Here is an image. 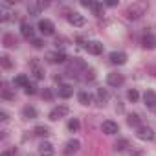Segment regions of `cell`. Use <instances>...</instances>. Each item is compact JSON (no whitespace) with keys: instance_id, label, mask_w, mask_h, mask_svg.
Instances as JSON below:
<instances>
[{"instance_id":"3","label":"cell","mask_w":156,"mask_h":156,"mask_svg":"<svg viewBox=\"0 0 156 156\" xmlns=\"http://www.w3.org/2000/svg\"><path fill=\"white\" fill-rule=\"evenodd\" d=\"M136 136H138L140 140H143V141H151V140L154 138V130H152L151 127H138Z\"/></svg>"},{"instance_id":"25","label":"cell","mask_w":156,"mask_h":156,"mask_svg":"<svg viewBox=\"0 0 156 156\" xmlns=\"http://www.w3.org/2000/svg\"><path fill=\"white\" fill-rule=\"evenodd\" d=\"M127 145H129V141H127V140H118V141L114 143V149H116V151H125V147H127Z\"/></svg>"},{"instance_id":"14","label":"cell","mask_w":156,"mask_h":156,"mask_svg":"<svg viewBox=\"0 0 156 156\" xmlns=\"http://www.w3.org/2000/svg\"><path fill=\"white\" fill-rule=\"evenodd\" d=\"M110 62H114V64H125L127 62V55L123 51H112L110 53Z\"/></svg>"},{"instance_id":"13","label":"cell","mask_w":156,"mask_h":156,"mask_svg":"<svg viewBox=\"0 0 156 156\" xmlns=\"http://www.w3.org/2000/svg\"><path fill=\"white\" fill-rule=\"evenodd\" d=\"M53 145L50 143V141H42L41 145H39V154L41 156H53Z\"/></svg>"},{"instance_id":"7","label":"cell","mask_w":156,"mask_h":156,"mask_svg":"<svg viewBox=\"0 0 156 156\" xmlns=\"http://www.w3.org/2000/svg\"><path fill=\"white\" fill-rule=\"evenodd\" d=\"M30 66H31V73H33V77H35V79H44V68L41 66L39 59H33Z\"/></svg>"},{"instance_id":"4","label":"cell","mask_w":156,"mask_h":156,"mask_svg":"<svg viewBox=\"0 0 156 156\" xmlns=\"http://www.w3.org/2000/svg\"><path fill=\"white\" fill-rule=\"evenodd\" d=\"M70 110H68V107L66 105H61V107H55L51 112H50V119L51 121H57V119H61V118H64L66 114H68Z\"/></svg>"},{"instance_id":"24","label":"cell","mask_w":156,"mask_h":156,"mask_svg":"<svg viewBox=\"0 0 156 156\" xmlns=\"http://www.w3.org/2000/svg\"><path fill=\"white\" fill-rule=\"evenodd\" d=\"M98 99H99L101 103H105V101L108 99V92H107L105 88H99V90H98Z\"/></svg>"},{"instance_id":"19","label":"cell","mask_w":156,"mask_h":156,"mask_svg":"<svg viewBox=\"0 0 156 156\" xmlns=\"http://www.w3.org/2000/svg\"><path fill=\"white\" fill-rule=\"evenodd\" d=\"M22 116L28 118V119H35V118H37V110H35L33 107H24V108H22Z\"/></svg>"},{"instance_id":"31","label":"cell","mask_w":156,"mask_h":156,"mask_svg":"<svg viewBox=\"0 0 156 156\" xmlns=\"http://www.w3.org/2000/svg\"><path fill=\"white\" fill-rule=\"evenodd\" d=\"M0 62H2L4 68H11V61H9L8 55H2V57H0Z\"/></svg>"},{"instance_id":"21","label":"cell","mask_w":156,"mask_h":156,"mask_svg":"<svg viewBox=\"0 0 156 156\" xmlns=\"http://www.w3.org/2000/svg\"><path fill=\"white\" fill-rule=\"evenodd\" d=\"M4 46H8V48H13V46H17V39H15L11 33L4 35Z\"/></svg>"},{"instance_id":"6","label":"cell","mask_w":156,"mask_h":156,"mask_svg":"<svg viewBox=\"0 0 156 156\" xmlns=\"http://www.w3.org/2000/svg\"><path fill=\"white\" fill-rule=\"evenodd\" d=\"M141 44H143V48H147V50H154V48H156V35L151 33V31H147V33L143 35V39H141Z\"/></svg>"},{"instance_id":"36","label":"cell","mask_w":156,"mask_h":156,"mask_svg":"<svg viewBox=\"0 0 156 156\" xmlns=\"http://www.w3.org/2000/svg\"><path fill=\"white\" fill-rule=\"evenodd\" d=\"M107 6H110V8H112V6H118V2H116V0H108Z\"/></svg>"},{"instance_id":"22","label":"cell","mask_w":156,"mask_h":156,"mask_svg":"<svg viewBox=\"0 0 156 156\" xmlns=\"http://www.w3.org/2000/svg\"><path fill=\"white\" fill-rule=\"evenodd\" d=\"M15 85H19V87H28L30 85V81H28V77L26 75H19V77H15Z\"/></svg>"},{"instance_id":"28","label":"cell","mask_w":156,"mask_h":156,"mask_svg":"<svg viewBox=\"0 0 156 156\" xmlns=\"http://www.w3.org/2000/svg\"><path fill=\"white\" fill-rule=\"evenodd\" d=\"M92 9H94V13L99 17V15H103V4H99V2H94L92 4Z\"/></svg>"},{"instance_id":"26","label":"cell","mask_w":156,"mask_h":156,"mask_svg":"<svg viewBox=\"0 0 156 156\" xmlns=\"http://www.w3.org/2000/svg\"><path fill=\"white\" fill-rule=\"evenodd\" d=\"M2 98H6V99H15V94H13V92L4 85V88H2Z\"/></svg>"},{"instance_id":"33","label":"cell","mask_w":156,"mask_h":156,"mask_svg":"<svg viewBox=\"0 0 156 156\" xmlns=\"http://www.w3.org/2000/svg\"><path fill=\"white\" fill-rule=\"evenodd\" d=\"M42 98H46V99H51V98H53V94H51V90H44V94H42Z\"/></svg>"},{"instance_id":"17","label":"cell","mask_w":156,"mask_h":156,"mask_svg":"<svg viewBox=\"0 0 156 156\" xmlns=\"http://www.w3.org/2000/svg\"><path fill=\"white\" fill-rule=\"evenodd\" d=\"M72 94H73V88H72L70 85H61V87H59V96H61V98L66 99V98H70Z\"/></svg>"},{"instance_id":"27","label":"cell","mask_w":156,"mask_h":156,"mask_svg":"<svg viewBox=\"0 0 156 156\" xmlns=\"http://www.w3.org/2000/svg\"><path fill=\"white\" fill-rule=\"evenodd\" d=\"M127 98H129V101H132V103H134V101H138L140 94H138V90H134V88H132V90H129V92H127Z\"/></svg>"},{"instance_id":"2","label":"cell","mask_w":156,"mask_h":156,"mask_svg":"<svg viewBox=\"0 0 156 156\" xmlns=\"http://www.w3.org/2000/svg\"><path fill=\"white\" fill-rule=\"evenodd\" d=\"M79 70L81 72H87V64L81 59H73V62H70V66H68V73L77 77V75H79Z\"/></svg>"},{"instance_id":"32","label":"cell","mask_w":156,"mask_h":156,"mask_svg":"<svg viewBox=\"0 0 156 156\" xmlns=\"http://www.w3.org/2000/svg\"><path fill=\"white\" fill-rule=\"evenodd\" d=\"M35 92H37V90H35V85H31V83H30V85L26 87V94H31V96H33Z\"/></svg>"},{"instance_id":"5","label":"cell","mask_w":156,"mask_h":156,"mask_svg":"<svg viewBox=\"0 0 156 156\" xmlns=\"http://www.w3.org/2000/svg\"><path fill=\"white\" fill-rule=\"evenodd\" d=\"M53 30H55V28H53V22H51V20H46V19H44V20L39 22V31H41L44 37L53 35Z\"/></svg>"},{"instance_id":"15","label":"cell","mask_w":156,"mask_h":156,"mask_svg":"<svg viewBox=\"0 0 156 156\" xmlns=\"http://www.w3.org/2000/svg\"><path fill=\"white\" fill-rule=\"evenodd\" d=\"M79 147H81L79 140H70V141L66 143V147H64V152H66V154H73V152L79 151Z\"/></svg>"},{"instance_id":"11","label":"cell","mask_w":156,"mask_h":156,"mask_svg":"<svg viewBox=\"0 0 156 156\" xmlns=\"http://www.w3.org/2000/svg\"><path fill=\"white\" fill-rule=\"evenodd\" d=\"M68 22L77 26V28H81V26H85V17L81 13H70L68 15Z\"/></svg>"},{"instance_id":"16","label":"cell","mask_w":156,"mask_h":156,"mask_svg":"<svg viewBox=\"0 0 156 156\" xmlns=\"http://www.w3.org/2000/svg\"><path fill=\"white\" fill-rule=\"evenodd\" d=\"M92 101H94V98H92V94L90 92H79V103L81 105H92Z\"/></svg>"},{"instance_id":"34","label":"cell","mask_w":156,"mask_h":156,"mask_svg":"<svg viewBox=\"0 0 156 156\" xmlns=\"http://www.w3.org/2000/svg\"><path fill=\"white\" fill-rule=\"evenodd\" d=\"M33 46H35V48H42V41H39V39H33Z\"/></svg>"},{"instance_id":"20","label":"cell","mask_w":156,"mask_h":156,"mask_svg":"<svg viewBox=\"0 0 156 156\" xmlns=\"http://www.w3.org/2000/svg\"><path fill=\"white\" fill-rule=\"evenodd\" d=\"M22 37H26V39H33V28L30 26V24H22Z\"/></svg>"},{"instance_id":"35","label":"cell","mask_w":156,"mask_h":156,"mask_svg":"<svg viewBox=\"0 0 156 156\" xmlns=\"http://www.w3.org/2000/svg\"><path fill=\"white\" fill-rule=\"evenodd\" d=\"M0 119H2V121H8V114H6V112H0Z\"/></svg>"},{"instance_id":"37","label":"cell","mask_w":156,"mask_h":156,"mask_svg":"<svg viewBox=\"0 0 156 156\" xmlns=\"http://www.w3.org/2000/svg\"><path fill=\"white\" fill-rule=\"evenodd\" d=\"M132 156H143V152H140V151H136V152H132Z\"/></svg>"},{"instance_id":"8","label":"cell","mask_w":156,"mask_h":156,"mask_svg":"<svg viewBox=\"0 0 156 156\" xmlns=\"http://www.w3.org/2000/svg\"><path fill=\"white\" fill-rule=\"evenodd\" d=\"M85 48H87L88 53H92V55H99V53H103V44H101L99 41H88Z\"/></svg>"},{"instance_id":"1","label":"cell","mask_w":156,"mask_h":156,"mask_svg":"<svg viewBox=\"0 0 156 156\" xmlns=\"http://www.w3.org/2000/svg\"><path fill=\"white\" fill-rule=\"evenodd\" d=\"M145 4H132L129 9H127V19H130V20H136V19H140L143 13H145Z\"/></svg>"},{"instance_id":"29","label":"cell","mask_w":156,"mask_h":156,"mask_svg":"<svg viewBox=\"0 0 156 156\" xmlns=\"http://www.w3.org/2000/svg\"><path fill=\"white\" fill-rule=\"evenodd\" d=\"M68 129H70L72 132L79 130V121H77V119H70V121H68Z\"/></svg>"},{"instance_id":"18","label":"cell","mask_w":156,"mask_h":156,"mask_svg":"<svg viewBox=\"0 0 156 156\" xmlns=\"http://www.w3.org/2000/svg\"><path fill=\"white\" fill-rule=\"evenodd\" d=\"M48 57H50V61H51V62H64V61H66V55H64L62 51H55V53H50Z\"/></svg>"},{"instance_id":"30","label":"cell","mask_w":156,"mask_h":156,"mask_svg":"<svg viewBox=\"0 0 156 156\" xmlns=\"http://www.w3.org/2000/svg\"><path fill=\"white\" fill-rule=\"evenodd\" d=\"M35 134H37V136H48L50 130H48L46 127H35Z\"/></svg>"},{"instance_id":"38","label":"cell","mask_w":156,"mask_h":156,"mask_svg":"<svg viewBox=\"0 0 156 156\" xmlns=\"http://www.w3.org/2000/svg\"><path fill=\"white\" fill-rule=\"evenodd\" d=\"M2 156H9V154H8V152H4V154H2Z\"/></svg>"},{"instance_id":"10","label":"cell","mask_w":156,"mask_h":156,"mask_svg":"<svg viewBox=\"0 0 156 156\" xmlns=\"http://www.w3.org/2000/svg\"><path fill=\"white\" fill-rule=\"evenodd\" d=\"M123 75L121 73H108L107 75V83L110 85V87H121L123 85Z\"/></svg>"},{"instance_id":"9","label":"cell","mask_w":156,"mask_h":156,"mask_svg":"<svg viewBox=\"0 0 156 156\" xmlns=\"http://www.w3.org/2000/svg\"><path fill=\"white\" fill-rule=\"evenodd\" d=\"M101 130H103L105 134L112 136V134H116V132L119 130V127H118V123H114V121L107 119V121H103V125H101Z\"/></svg>"},{"instance_id":"23","label":"cell","mask_w":156,"mask_h":156,"mask_svg":"<svg viewBox=\"0 0 156 156\" xmlns=\"http://www.w3.org/2000/svg\"><path fill=\"white\" fill-rule=\"evenodd\" d=\"M127 123H129L130 127H138V125H140V116H136V114H130V116L127 118Z\"/></svg>"},{"instance_id":"12","label":"cell","mask_w":156,"mask_h":156,"mask_svg":"<svg viewBox=\"0 0 156 156\" xmlns=\"http://www.w3.org/2000/svg\"><path fill=\"white\" fill-rule=\"evenodd\" d=\"M143 101H145L147 108H156V92L147 90V92H145V96H143Z\"/></svg>"}]
</instances>
